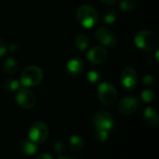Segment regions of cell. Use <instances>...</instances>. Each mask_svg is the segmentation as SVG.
<instances>
[{"label":"cell","mask_w":159,"mask_h":159,"mask_svg":"<svg viewBox=\"0 0 159 159\" xmlns=\"http://www.w3.org/2000/svg\"><path fill=\"white\" fill-rule=\"evenodd\" d=\"M76 19L84 28L90 29L97 24L99 16L93 7L89 5H82L76 11Z\"/></svg>","instance_id":"obj_1"},{"label":"cell","mask_w":159,"mask_h":159,"mask_svg":"<svg viewBox=\"0 0 159 159\" xmlns=\"http://www.w3.org/2000/svg\"><path fill=\"white\" fill-rule=\"evenodd\" d=\"M134 43L136 47L143 50L150 51L154 50L158 45V38L157 34L149 30L139 31L134 37Z\"/></svg>","instance_id":"obj_2"},{"label":"cell","mask_w":159,"mask_h":159,"mask_svg":"<svg viewBox=\"0 0 159 159\" xmlns=\"http://www.w3.org/2000/svg\"><path fill=\"white\" fill-rule=\"evenodd\" d=\"M43 79L42 70L34 65L26 67L20 75V84L25 87H34L37 86Z\"/></svg>","instance_id":"obj_3"},{"label":"cell","mask_w":159,"mask_h":159,"mask_svg":"<svg viewBox=\"0 0 159 159\" xmlns=\"http://www.w3.org/2000/svg\"><path fill=\"white\" fill-rule=\"evenodd\" d=\"M116 89L109 82H102L98 86V98L106 106H112L117 101Z\"/></svg>","instance_id":"obj_4"},{"label":"cell","mask_w":159,"mask_h":159,"mask_svg":"<svg viewBox=\"0 0 159 159\" xmlns=\"http://www.w3.org/2000/svg\"><path fill=\"white\" fill-rule=\"evenodd\" d=\"M92 124L97 130L112 131L115 128V120L112 115L106 111H99L92 116Z\"/></svg>","instance_id":"obj_5"},{"label":"cell","mask_w":159,"mask_h":159,"mask_svg":"<svg viewBox=\"0 0 159 159\" xmlns=\"http://www.w3.org/2000/svg\"><path fill=\"white\" fill-rule=\"evenodd\" d=\"M29 140L36 145L42 144L48 137V127L43 121L34 122L29 129Z\"/></svg>","instance_id":"obj_6"},{"label":"cell","mask_w":159,"mask_h":159,"mask_svg":"<svg viewBox=\"0 0 159 159\" xmlns=\"http://www.w3.org/2000/svg\"><path fill=\"white\" fill-rule=\"evenodd\" d=\"M15 100L18 105H20L21 108L26 110L32 109L35 104L34 94L26 88H20L18 90L15 96Z\"/></svg>","instance_id":"obj_7"},{"label":"cell","mask_w":159,"mask_h":159,"mask_svg":"<svg viewBox=\"0 0 159 159\" xmlns=\"http://www.w3.org/2000/svg\"><path fill=\"white\" fill-rule=\"evenodd\" d=\"M95 37L102 45L110 48H115L117 44L116 35L111 30L104 27H101L96 30Z\"/></svg>","instance_id":"obj_8"},{"label":"cell","mask_w":159,"mask_h":159,"mask_svg":"<svg viewBox=\"0 0 159 159\" xmlns=\"http://www.w3.org/2000/svg\"><path fill=\"white\" fill-rule=\"evenodd\" d=\"M120 82L125 89L133 90L138 86V75L136 71L131 67L125 68L121 72Z\"/></svg>","instance_id":"obj_9"},{"label":"cell","mask_w":159,"mask_h":159,"mask_svg":"<svg viewBox=\"0 0 159 159\" xmlns=\"http://www.w3.org/2000/svg\"><path fill=\"white\" fill-rule=\"evenodd\" d=\"M140 107V101L134 96H128L122 99L117 105V109L120 114L124 116H129L135 113Z\"/></svg>","instance_id":"obj_10"},{"label":"cell","mask_w":159,"mask_h":159,"mask_svg":"<svg viewBox=\"0 0 159 159\" xmlns=\"http://www.w3.org/2000/svg\"><path fill=\"white\" fill-rule=\"evenodd\" d=\"M84 70V61L81 58L75 57L71 59L65 66V75L68 77L74 78L78 76Z\"/></svg>","instance_id":"obj_11"},{"label":"cell","mask_w":159,"mask_h":159,"mask_svg":"<svg viewBox=\"0 0 159 159\" xmlns=\"http://www.w3.org/2000/svg\"><path fill=\"white\" fill-rule=\"evenodd\" d=\"M108 58V52L105 48L102 47H94L89 50L87 53V59L95 64H100L104 62Z\"/></svg>","instance_id":"obj_12"},{"label":"cell","mask_w":159,"mask_h":159,"mask_svg":"<svg viewBox=\"0 0 159 159\" xmlns=\"http://www.w3.org/2000/svg\"><path fill=\"white\" fill-rule=\"evenodd\" d=\"M143 120L145 124L151 128H155L158 125L159 118L157 113L152 107H147L143 111Z\"/></svg>","instance_id":"obj_13"},{"label":"cell","mask_w":159,"mask_h":159,"mask_svg":"<svg viewBox=\"0 0 159 159\" xmlns=\"http://www.w3.org/2000/svg\"><path fill=\"white\" fill-rule=\"evenodd\" d=\"M18 68H19V62L13 57H9L4 61L3 71L7 75H13L18 71Z\"/></svg>","instance_id":"obj_14"},{"label":"cell","mask_w":159,"mask_h":159,"mask_svg":"<svg viewBox=\"0 0 159 159\" xmlns=\"http://www.w3.org/2000/svg\"><path fill=\"white\" fill-rule=\"evenodd\" d=\"M20 150L26 156H34L38 148L35 143H34L30 140H23L20 143Z\"/></svg>","instance_id":"obj_15"},{"label":"cell","mask_w":159,"mask_h":159,"mask_svg":"<svg viewBox=\"0 0 159 159\" xmlns=\"http://www.w3.org/2000/svg\"><path fill=\"white\" fill-rule=\"evenodd\" d=\"M84 146V140L79 135H73L69 140V147L72 152L78 153Z\"/></svg>","instance_id":"obj_16"},{"label":"cell","mask_w":159,"mask_h":159,"mask_svg":"<svg viewBox=\"0 0 159 159\" xmlns=\"http://www.w3.org/2000/svg\"><path fill=\"white\" fill-rule=\"evenodd\" d=\"M75 44L79 50H86L89 44V37L84 34H79L75 36Z\"/></svg>","instance_id":"obj_17"},{"label":"cell","mask_w":159,"mask_h":159,"mask_svg":"<svg viewBox=\"0 0 159 159\" xmlns=\"http://www.w3.org/2000/svg\"><path fill=\"white\" fill-rule=\"evenodd\" d=\"M102 20H103L104 23H107V24H112V23L116 22V20H117L116 10L114 8L106 9L102 14Z\"/></svg>","instance_id":"obj_18"},{"label":"cell","mask_w":159,"mask_h":159,"mask_svg":"<svg viewBox=\"0 0 159 159\" xmlns=\"http://www.w3.org/2000/svg\"><path fill=\"white\" fill-rule=\"evenodd\" d=\"M3 89L7 92H14L20 89V84L15 79H7L3 83Z\"/></svg>","instance_id":"obj_19"},{"label":"cell","mask_w":159,"mask_h":159,"mask_svg":"<svg viewBox=\"0 0 159 159\" xmlns=\"http://www.w3.org/2000/svg\"><path fill=\"white\" fill-rule=\"evenodd\" d=\"M138 5V0H121L119 7L123 11H131Z\"/></svg>","instance_id":"obj_20"},{"label":"cell","mask_w":159,"mask_h":159,"mask_svg":"<svg viewBox=\"0 0 159 159\" xmlns=\"http://www.w3.org/2000/svg\"><path fill=\"white\" fill-rule=\"evenodd\" d=\"M141 98H142L143 102H144V103H150V102H152L155 100L156 93H155V91L153 89H144L142 92Z\"/></svg>","instance_id":"obj_21"},{"label":"cell","mask_w":159,"mask_h":159,"mask_svg":"<svg viewBox=\"0 0 159 159\" xmlns=\"http://www.w3.org/2000/svg\"><path fill=\"white\" fill-rule=\"evenodd\" d=\"M87 78L89 83L95 84L101 79V74L97 70H90L87 74Z\"/></svg>","instance_id":"obj_22"},{"label":"cell","mask_w":159,"mask_h":159,"mask_svg":"<svg viewBox=\"0 0 159 159\" xmlns=\"http://www.w3.org/2000/svg\"><path fill=\"white\" fill-rule=\"evenodd\" d=\"M109 137V132L105 130H97L95 134V138L97 142L99 143H104L108 140Z\"/></svg>","instance_id":"obj_23"},{"label":"cell","mask_w":159,"mask_h":159,"mask_svg":"<svg viewBox=\"0 0 159 159\" xmlns=\"http://www.w3.org/2000/svg\"><path fill=\"white\" fill-rule=\"evenodd\" d=\"M53 149H54V151H55L58 155H62V154L65 152L66 147H65L64 143H62V142H61V141H57V142H55L54 144H53Z\"/></svg>","instance_id":"obj_24"},{"label":"cell","mask_w":159,"mask_h":159,"mask_svg":"<svg viewBox=\"0 0 159 159\" xmlns=\"http://www.w3.org/2000/svg\"><path fill=\"white\" fill-rule=\"evenodd\" d=\"M155 82H156V79L153 75H147L143 77V85H145L146 87H151V86H154L155 85Z\"/></svg>","instance_id":"obj_25"},{"label":"cell","mask_w":159,"mask_h":159,"mask_svg":"<svg viewBox=\"0 0 159 159\" xmlns=\"http://www.w3.org/2000/svg\"><path fill=\"white\" fill-rule=\"evenodd\" d=\"M7 53V47L5 42L0 38V57L4 56Z\"/></svg>","instance_id":"obj_26"},{"label":"cell","mask_w":159,"mask_h":159,"mask_svg":"<svg viewBox=\"0 0 159 159\" xmlns=\"http://www.w3.org/2000/svg\"><path fill=\"white\" fill-rule=\"evenodd\" d=\"M9 50L12 52V53H16L20 50V44L18 43H12L11 45H9Z\"/></svg>","instance_id":"obj_27"},{"label":"cell","mask_w":159,"mask_h":159,"mask_svg":"<svg viewBox=\"0 0 159 159\" xmlns=\"http://www.w3.org/2000/svg\"><path fill=\"white\" fill-rule=\"evenodd\" d=\"M36 159H53V157L50 155V154H48V153H43V154H40Z\"/></svg>","instance_id":"obj_28"},{"label":"cell","mask_w":159,"mask_h":159,"mask_svg":"<svg viewBox=\"0 0 159 159\" xmlns=\"http://www.w3.org/2000/svg\"><path fill=\"white\" fill-rule=\"evenodd\" d=\"M100 1L105 5H108V6H112L116 2V0H100Z\"/></svg>","instance_id":"obj_29"},{"label":"cell","mask_w":159,"mask_h":159,"mask_svg":"<svg viewBox=\"0 0 159 159\" xmlns=\"http://www.w3.org/2000/svg\"><path fill=\"white\" fill-rule=\"evenodd\" d=\"M58 159H75V158H73V157H60Z\"/></svg>","instance_id":"obj_30"}]
</instances>
